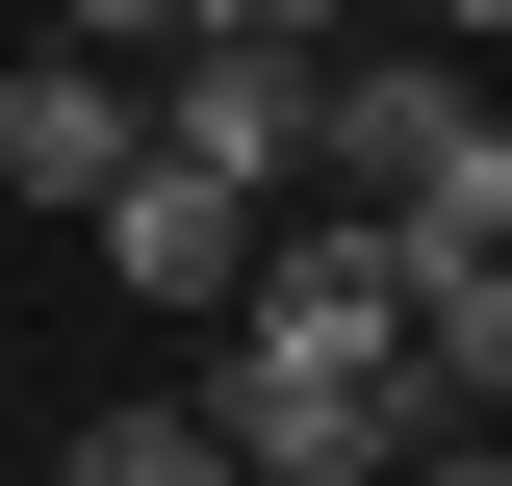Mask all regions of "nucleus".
Segmentation results:
<instances>
[{
    "label": "nucleus",
    "instance_id": "1",
    "mask_svg": "<svg viewBox=\"0 0 512 486\" xmlns=\"http://www.w3.org/2000/svg\"><path fill=\"white\" fill-rule=\"evenodd\" d=\"M308 180L384 205V231H512V103L436 52H333L308 77Z\"/></svg>",
    "mask_w": 512,
    "mask_h": 486
},
{
    "label": "nucleus",
    "instance_id": "2",
    "mask_svg": "<svg viewBox=\"0 0 512 486\" xmlns=\"http://www.w3.org/2000/svg\"><path fill=\"white\" fill-rule=\"evenodd\" d=\"M128 154H154V52H77V26H52V52L0 77V205H52V231H77Z\"/></svg>",
    "mask_w": 512,
    "mask_h": 486
},
{
    "label": "nucleus",
    "instance_id": "3",
    "mask_svg": "<svg viewBox=\"0 0 512 486\" xmlns=\"http://www.w3.org/2000/svg\"><path fill=\"white\" fill-rule=\"evenodd\" d=\"M308 77H333V52H231V26H180V52H154V154L308 205Z\"/></svg>",
    "mask_w": 512,
    "mask_h": 486
},
{
    "label": "nucleus",
    "instance_id": "4",
    "mask_svg": "<svg viewBox=\"0 0 512 486\" xmlns=\"http://www.w3.org/2000/svg\"><path fill=\"white\" fill-rule=\"evenodd\" d=\"M77 231H103V282H154V307H231L256 282V180H205V154H128Z\"/></svg>",
    "mask_w": 512,
    "mask_h": 486
},
{
    "label": "nucleus",
    "instance_id": "5",
    "mask_svg": "<svg viewBox=\"0 0 512 486\" xmlns=\"http://www.w3.org/2000/svg\"><path fill=\"white\" fill-rule=\"evenodd\" d=\"M384 256H410V384L512 410V231H384Z\"/></svg>",
    "mask_w": 512,
    "mask_h": 486
},
{
    "label": "nucleus",
    "instance_id": "6",
    "mask_svg": "<svg viewBox=\"0 0 512 486\" xmlns=\"http://www.w3.org/2000/svg\"><path fill=\"white\" fill-rule=\"evenodd\" d=\"M52 486H256V461H231V435H205V410H103V435H77Z\"/></svg>",
    "mask_w": 512,
    "mask_h": 486
},
{
    "label": "nucleus",
    "instance_id": "7",
    "mask_svg": "<svg viewBox=\"0 0 512 486\" xmlns=\"http://www.w3.org/2000/svg\"><path fill=\"white\" fill-rule=\"evenodd\" d=\"M180 26H231V52H359V0H180Z\"/></svg>",
    "mask_w": 512,
    "mask_h": 486
},
{
    "label": "nucleus",
    "instance_id": "8",
    "mask_svg": "<svg viewBox=\"0 0 512 486\" xmlns=\"http://www.w3.org/2000/svg\"><path fill=\"white\" fill-rule=\"evenodd\" d=\"M52 26H77V52H180V0H52Z\"/></svg>",
    "mask_w": 512,
    "mask_h": 486
},
{
    "label": "nucleus",
    "instance_id": "9",
    "mask_svg": "<svg viewBox=\"0 0 512 486\" xmlns=\"http://www.w3.org/2000/svg\"><path fill=\"white\" fill-rule=\"evenodd\" d=\"M436 26H461V52H487V77H512V0H436Z\"/></svg>",
    "mask_w": 512,
    "mask_h": 486
}]
</instances>
